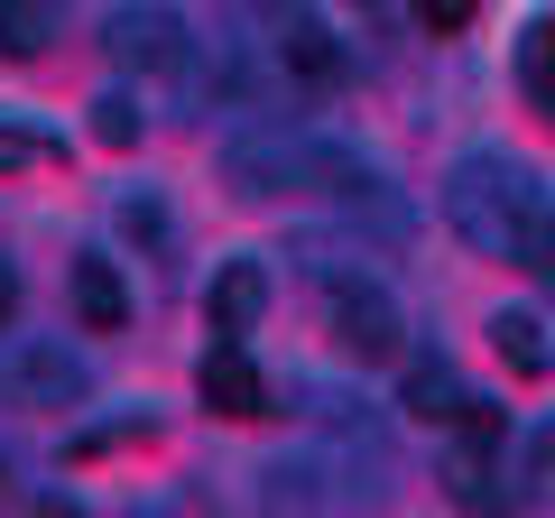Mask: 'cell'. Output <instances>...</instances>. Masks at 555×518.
I'll list each match as a JSON object with an SVG mask.
<instances>
[{
    "mask_svg": "<svg viewBox=\"0 0 555 518\" xmlns=\"http://www.w3.org/2000/svg\"><path fill=\"white\" fill-rule=\"evenodd\" d=\"M56 38V0H0V56H38Z\"/></svg>",
    "mask_w": 555,
    "mask_h": 518,
    "instance_id": "7c38bea8",
    "label": "cell"
},
{
    "mask_svg": "<svg viewBox=\"0 0 555 518\" xmlns=\"http://www.w3.org/2000/svg\"><path fill=\"white\" fill-rule=\"evenodd\" d=\"M20 315V269H10V259H0V324Z\"/></svg>",
    "mask_w": 555,
    "mask_h": 518,
    "instance_id": "44dd1931",
    "label": "cell"
},
{
    "mask_svg": "<svg viewBox=\"0 0 555 518\" xmlns=\"http://www.w3.org/2000/svg\"><path fill=\"white\" fill-rule=\"evenodd\" d=\"M454 399H463V379L444 371L436 352H426V361H408V417H454Z\"/></svg>",
    "mask_w": 555,
    "mask_h": 518,
    "instance_id": "4fadbf2b",
    "label": "cell"
},
{
    "mask_svg": "<svg viewBox=\"0 0 555 518\" xmlns=\"http://www.w3.org/2000/svg\"><path fill=\"white\" fill-rule=\"evenodd\" d=\"M204 315H214V334L241 342L259 315H269V269H259V259H222L214 287H204Z\"/></svg>",
    "mask_w": 555,
    "mask_h": 518,
    "instance_id": "ba28073f",
    "label": "cell"
},
{
    "mask_svg": "<svg viewBox=\"0 0 555 518\" xmlns=\"http://www.w3.org/2000/svg\"><path fill=\"white\" fill-rule=\"evenodd\" d=\"M269 56L287 65L297 83H315V93H334V83H343V38L306 10V0H269Z\"/></svg>",
    "mask_w": 555,
    "mask_h": 518,
    "instance_id": "277c9868",
    "label": "cell"
},
{
    "mask_svg": "<svg viewBox=\"0 0 555 518\" xmlns=\"http://www.w3.org/2000/svg\"><path fill=\"white\" fill-rule=\"evenodd\" d=\"M408 10H416V28H426V38H454V28H473L481 0H408Z\"/></svg>",
    "mask_w": 555,
    "mask_h": 518,
    "instance_id": "d6986e66",
    "label": "cell"
},
{
    "mask_svg": "<svg viewBox=\"0 0 555 518\" xmlns=\"http://www.w3.org/2000/svg\"><path fill=\"white\" fill-rule=\"evenodd\" d=\"M352 10H379V0H352Z\"/></svg>",
    "mask_w": 555,
    "mask_h": 518,
    "instance_id": "603a6c76",
    "label": "cell"
},
{
    "mask_svg": "<svg viewBox=\"0 0 555 518\" xmlns=\"http://www.w3.org/2000/svg\"><path fill=\"white\" fill-rule=\"evenodd\" d=\"M10 399L20 407H83L93 399V371H83V352H65V342H20V352H10Z\"/></svg>",
    "mask_w": 555,
    "mask_h": 518,
    "instance_id": "5b68a950",
    "label": "cell"
},
{
    "mask_svg": "<svg viewBox=\"0 0 555 518\" xmlns=\"http://www.w3.org/2000/svg\"><path fill=\"white\" fill-rule=\"evenodd\" d=\"M518 83H528L537 102L555 93V10H537V20H528V38H518Z\"/></svg>",
    "mask_w": 555,
    "mask_h": 518,
    "instance_id": "9a60e30c",
    "label": "cell"
},
{
    "mask_svg": "<svg viewBox=\"0 0 555 518\" xmlns=\"http://www.w3.org/2000/svg\"><path fill=\"white\" fill-rule=\"evenodd\" d=\"M352 177V148H334V140H315V130H241L232 148H222V185L232 195H297V185H334Z\"/></svg>",
    "mask_w": 555,
    "mask_h": 518,
    "instance_id": "7a4b0ae2",
    "label": "cell"
},
{
    "mask_svg": "<svg viewBox=\"0 0 555 518\" xmlns=\"http://www.w3.org/2000/svg\"><path fill=\"white\" fill-rule=\"evenodd\" d=\"M491 352L509 361L518 379H546L555 371V342H546V315H537V306H500V315H491Z\"/></svg>",
    "mask_w": 555,
    "mask_h": 518,
    "instance_id": "30bf717a",
    "label": "cell"
},
{
    "mask_svg": "<svg viewBox=\"0 0 555 518\" xmlns=\"http://www.w3.org/2000/svg\"><path fill=\"white\" fill-rule=\"evenodd\" d=\"M195 399L214 407V417H241V426H250V417H269V379H259V361L222 334L214 352H204V371H195Z\"/></svg>",
    "mask_w": 555,
    "mask_h": 518,
    "instance_id": "52a82bcc",
    "label": "cell"
},
{
    "mask_svg": "<svg viewBox=\"0 0 555 518\" xmlns=\"http://www.w3.org/2000/svg\"><path fill=\"white\" fill-rule=\"evenodd\" d=\"M112 222H120V241H130L139 259H177V213H167L149 185H130V195L112 204Z\"/></svg>",
    "mask_w": 555,
    "mask_h": 518,
    "instance_id": "8fae6325",
    "label": "cell"
},
{
    "mask_svg": "<svg viewBox=\"0 0 555 518\" xmlns=\"http://www.w3.org/2000/svg\"><path fill=\"white\" fill-rule=\"evenodd\" d=\"M139 130H149V120H139L130 93H102V102H93V140H102V148H139Z\"/></svg>",
    "mask_w": 555,
    "mask_h": 518,
    "instance_id": "2e32d148",
    "label": "cell"
},
{
    "mask_svg": "<svg viewBox=\"0 0 555 518\" xmlns=\"http://www.w3.org/2000/svg\"><path fill=\"white\" fill-rule=\"evenodd\" d=\"M546 130H555V93H546Z\"/></svg>",
    "mask_w": 555,
    "mask_h": 518,
    "instance_id": "7402d4cb",
    "label": "cell"
},
{
    "mask_svg": "<svg viewBox=\"0 0 555 518\" xmlns=\"http://www.w3.org/2000/svg\"><path fill=\"white\" fill-rule=\"evenodd\" d=\"M102 47H112L130 75L185 65V28H177V10H158V0H139V10H112V20H102Z\"/></svg>",
    "mask_w": 555,
    "mask_h": 518,
    "instance_id": "8992f818",
    "label": "cell"
},
{
    "mask_svg": "<svg viewBox=\"0 0 555 518\" xmlns=\"http://www.w3.org/2000/svg\"><path fill=\"white\" fill-rule=\"evenodd\" d=\"M444 481H454V500L491 509V500H500V481H491V444H473V436H463L454 454H444Z\"/></svg>",
    "mask_w": 555,
    "mask_h": 518,
    "instance_id": "5bb4252c",
    "label": "cell"
},
{
    "mask_svg": "<svg viewBox=\"0 0 555 518\" xmlns=\"http://www.w3.org/2000/svg\"><path fill=\"white\" fill-rule=\"evenodd\" d=\"M65 297H75L83 334H120V324H130V279H120L102 250H83L75 269H65Z\"/></svg>",
    "mask_w": 555,
    "mask_h": 518,
    "instance_id": "9c48e42d",
    "label": "cell"
},
{
    "mask_svg": "<svg viewBox=\"0 0 555 518\" xmlns=\"http://www.w3.org/2000/svg\"><path fill=\"white\" fill-rule=\"evenodd\" d=\"M454 426H463L473 444H500V436H509V407H500V399H473V389H463V399H454Z\"/></svg>",
    "mask_w": 555,
    "mask_h": 518,
    "instance_id": "ac0fdd59",
    "label": "cell"
},
{
    "mask_svg": "<svg viewBox=\"0 0 555 518\" xmlns=\"http://www.w3.org/2000/svg\"><path fill=\"white\" fill-rule=\"evenodd\" d=\"M38 158H56V140H47V130H20V120H0V177H20V167H38Z\"/></svg>",
    "mask_w": 555,
    "mask_h": 518,
    "instance_id": "e0dca14e",
    "label": "cell"
},
{
    "mask_svg": "<svg viewBox=\"0 0 555 518\" xmlns=\"http://www.w3.org/2000/svg\"><path fill=\"white\" fill-rule=\"evenodd\" d=\"M444 222L481 259H509L528 279H555V195L518 158H500V148H473V158L444 167Z\"/></svg>",
    "mask_w": 555,
    "mask_h": 518,
    "instance_id": "6da1fadb",
    "label": "cell"
},
{
    "mask_svg": "<svg viewBox=\"0 0 555 518\" xmlns=\"http://www.w3.org/2000/svg\"><path fill=\"white\" fill-rule=\"evenodd\" d=\"M324 324H334L343 361H408V315H398V297L371 279V269L324 279Z\"/></svg>",
    "mask_w": 555,
    "mask_h": 518,
    "instance_id": "3957f363",
    "label": "cell"
},
{
    "mask_svg": "<svg viewBox=\"0 0 555 518\" xmlns=\"http://www.w3.org/2000/svg\"><path fill=\"white\" fill-rule=\"evenodd\" d=\"M528 481H555V417L528 436Z\"/></svg>",
    "mask_w": 555,
    "mask_h": 518,
    "instance_id": "ffe728a7",
    "label": "cell"
}]
</instances>
